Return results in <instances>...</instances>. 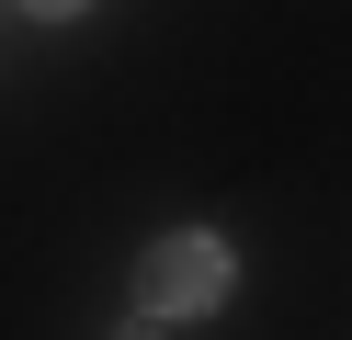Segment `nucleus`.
<instances>
[{
	"label": "nucleus",
	"instance_id": "nucleus-1",
	"mask_svg": "<svg viewBox=\"0 0 352 340\" xmlns=\"http://www.w3.org/2000/svg\"><path fill=\"white\" fill-rule=\"evenodd\" d=\"M216 295H228V238H205V227L148 238V261H137V306L148 317H205Z\"/></svg>",
	"mask_w": 352,
	"mask_h": 340
},
{
	"label": "nucleus",
	"instance_id": "nucleus-2",
	"mask_svg": "<svg viewBox=\"0 0 352 340\" xmlns=\"http://www.w3.org/2000/svg\"><path fill=\"white\" fill-rule=\"evenodd\" d=\"M23 12H46V23H57V12H91V0H23Z\"/></svg>",
	"mask_w": 352,
	"mask_h": 340
},
{
	"label": "nucleus",
	"instance_id": "nucleus-3",
	"mask_svg": "<svg viewBox=\"0 0 352 340\" xmlns=\"http://www.w3.org/2000/svg\"><path fill=\"white\" fill-rule=\"evenodd\" d=\"M114 340H160V317H137V329H114Z\"/></svg>",
	"mask_w": 352,
	"mask_h": 340
}]
</instances>
